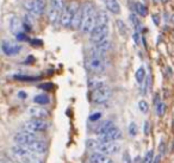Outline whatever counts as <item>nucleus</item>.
Listing matches in <instances>:
<instances>
[{
  "mask_svg": "<svg viewBox=\"0 0 174 163\" xmlns=\"http://www.w3.org/2000/svg\"><path fill=\"white\" fill-rule=\"evenodd\" d=\"M24 7L32 16H41L45 12L47 0H24Z\"/></svg>",
  "mask_w": 174,
  "mask_h": 163,
  "instance_id": "5",
  "label": "nucleus"
},
{
  "mask_svg": "<svg viewBox=\"0 0 174 163\" xmlns=\"http://www.w3.org/2000/svg\"><path fill=\"white\" fill-rule=\"evenodd\" d=\"M144 79H146V69H144V67H140L136 72V80H137V82L142 83L144 81Z\"/></svg>",
  "mask_w": 174,
  "mask_h": 163,
  "instance_id": "25",
  "label": "nucleus"
},
{
  "mask_svg": "<svg viewBox=\"0 0 174 163\" xmlns=\"http://www.w3.org/2000/svg\"><path fill=\"white\" fill-rule=\"evenodd\" d=\"M18 97H19L21 99H25L26 98V93H25V92H23V91H21V92L18 93Z\"/></svg>",
  "mask_w": 174,
  "mask_h": 163,
  "instance_id": "44",
  "label": "nucleus"
},
{
  "mask_svg": "<svg viewBox=\"0 0 174 163\" xmlns=\"http://www.w3.org/2000/svg\"><path fill=\"white\" fill-rule=\"evenodd\" d=\"M23 129L26 132H31V133H37V132H43L48 129V123L43 119H31L26 121L23 125Z\"/></svg>",
  "mask_w": 174,
  "mask_h": 163,
  "instance_id": "8",
  "label": "nucleus"
},
{
  "mask_svg": "<svg viewBox=\"0 0 174 163\" xmlns=\"http://www.w3.org/2000/svg\"><path fill=\"white\" fill-rule=\"evenodd\" d=\"M87 146L92 150H97V152L104 154L106 156H112L117 155L120 151V144L117 142H109V143H103L100 141H94V139H88L87 141Z\"/></svg>",
  "mask_w": 174,
  "mask_h": 163,
  "instance_id": "1",
  "label": "nucleus"
},
{
  "mask_svg": "<svg viewBox=\"0 0 174 163\" xmlns=\"http://www.w3.org/2000/svg\"><path fill=\"white\" fill-rule=\"evenodd\" d=\"M30 151L32 154H36V155H42L44 152L47 151V143L44 141H41V139H36L35 142L25 145Z\"/></svg>",
  "mask_w": 174,
  "mask_h": 163,
  "instance_id": "14",
  "label": "nucleus"
},
{
  "mask_svg": "<svg viewBox=\"0 0 174 163\" xmlns=\"http://www.w3.org/2000/svg\"><path fill=\"white\" fill-rule=\"evenodd\" d=\"M163 148H165V143L161 142V144H160V151L163 152Z\"/></svg>",
  "mask_w": 174,
  "mask_h": 163,
  "instance_id": "46",
  "label": "nucleus"
},
{
  "mask_svg": "<svg viewBox=\"0 0 174 163\" xmlns=\"http://www.w3.org/2000/svg\"><path fill=\"white\" fill-rule=\"evenodd\" d=\"M79 9H80V6H79V4L76 1H70L66 6L65 11L62 13V17H61V24H62V26H65V28L72 26V20H73L76 11Z\"/></svg>",
  "mask_w": 174,
  "mask_h": 163,
  "instance_id": "6",
  "label": "nucleus"
},
{
  "mask_svg": "<svg viewBox=\"0 0 174 163\" xmlns=\"http://www.w3.org/2000/svg\"><path fill=\"white\" fill-rule=\"evenodd\" d=\"M30 43H31V45H33V46H37V45H42V43H43V42H42L41 39H37V38H36V39L30 41Z\"/></svg>",
  "mask_w": 174,
  "mask_h": 163,
  "instance_id": "40",
  "label": "nucleus"
},
{
  "mask_svg": "<svg viewBox=\"0 0 174 163\" xmlns=\"http://www.w3.org/2000/svg\"><path fill=\"white\" fill-rule=\"evenodd\" d=\"M111 89L110 87L103 85L100 87L93 89V93H92V101L94 104H105L106 101H109L111 98Z\"/></svg>",
  "mask_w": 174,
  "mask_h": 163,
  "instance_id": "7",
  "label": "nucleus"
},
{
  "mask_svg": "<svg viewBox=\"0 0 174 163\" xmlns=\"http://www.w3.org/2000/svg\"><path fill=\"white\" fill-rule=\"evenodd\" d=\"M53 87H54L53 83H42V85H40V88H42V89H53Z\"/></svg>",
  "mask_w": 174,
  "mask_h": 163,
  "instance_id": "37",
  "label": "nucleus"
},
{
  "mask_svg": "<svg viewBox=\"0 0 174 163\" xmlns=\"http://www.w3.org/2000/svg\"><path fill=\"white\" fill-rule=\"evenodd\" d=\"M136 12H137L140 16H142V17H146V16L148 14L147 7H146L143 4H141V2H137V4H136Z\"/></svg>",
  "mask_w": 174,
  "mask_h": 163,
  "instance_id": "26",
  "label": "nucleus"
},
{
  "mask_svg": "<svg viewBox=\"0 0 174 163\" xmlns=\"http://www.w3.org/2000/svg\"><path fill=\"white\" fill-rule=\"evenodd\" d=\"M33 62H35V57H33V56H28V57H26V61H24L25 65H28V63H33Z\"/></svg>",
  "mask_w": 174,
  "mask_h": 163,
  "instance_id": "42",
  "label": "nucleus"
},
{
  "mask_svg": "<svg viewBox=\"0 0 174 163\" xmlns=\"http://www.w3.org/2000/svg\"><path fill=\"white\" fill-rule=\"evenodd\" d=\"M100 117H101V113L97 112V113H94V114H91V116H89V120H91V121H97Z\"/></svg>",
  "mask_w": 174,
  "mask_h": 163,
  "instance_id": "35",
  "label": "nucleus"
},
{
  "mask_svg": "<svg viewBox=\"0 0 174 163\" xmlns=\"http://www.w3.org/2000/svg\"><path fill=\"white\" fill-rule=\"evenodd\" d=\"M88 162L89 163H113L112 158L110 156H106L104 154H100V152H92L88 157Z\"/></svg>",
  "mask_w": 174,
  "mask_h": 163,
  "instance_id": "15",
  "label": "nucleus"
},
{
  "mask_svg": "<svg viewBox=\"0 0 174 163\" xmlns=\"http://www.w3.org/2000/svg\"><path fill=\"white\" fill-rule=\"evenodd\" d=\"M149 87H150V75H148L147 76V79H146V89H144V92H143L144 94L147 93V89Z\"/></svg>",
  "mask_w": 174,
  "mask_h": 163,
  "instance_id": "39",
  "label": "nucleus"
},
{
  "mask_svg": "<svg viewBox=\"0 0 174 163\" xmlns=\"http://www.w3.org/2000/svg\"><path fill=\"white\" fill-rule=\"evenodd\" d=\"M82 18H84V13H82V7H80L78 11H76L75 16L72 20V28L76 30L79 28H81V24H82Z\"/></svg>",
  "mask_w": 174,
  "mask_h": 163,
  "instance_id": "20",
  "label": "nucleus"
},
{
  "mask_svg": "<svg viewBox=\"0 0 174 163\" xmlns=\"http://www.w3.org/2000/svg\"><path fill=\"white\" fill-rule=\"evenodd\" d=\"M12 154H13V156H16L17 158H22L24 160L28 155H30V154H32V152L30 151L25 145H16V146H13L12 148Z\"/></svg>",
  "mask_w": 174,
  "mask_h": 163,
  "instance_id": "16",
  "label": "nucleus"
},
{
  "mask_svg": "<svg viewBox=\"0 0 174 163\" xmlns=\"http://www.w3.org/2000/svg\"><path fill=\"white\" fill-rule=\"evenodd\" d=\"M144 133L146 135L149 133V121H146V124H144Z\"/></svg>",
  "mask_w": 174,
  "mask_h": 163,
  "instance_id": "43",
  "label": "nucleus"
},
{
  "mask_svg": "<svg viewBox=\"0 0 174 163\" xmlns=\"http://www.w3.org/2000/svg\"><path fill=\"white\" fill-rule=\"evenodd\" d=\"M130 20H131V24L136 28V29H140V22H138V19H137V17L135 16V14H130Z\"/></svg>",
  "mask_w": 174,
  "mask_h": 163,
  "instance_id": "32",
  "label": "nucleus"
},
{
  "mask_svg": "<svg viewBox=\"0 0 174 163\" xmlns=\"http://www.w3.org/2000/svg\"><path fill=\"white\" fill-rule=\"evenodd\" d=\"M171 22L174 24V14H172V16H171Z\"/></svg>",
  "mask_w": 174,
  "mask_h": 163,
  "instance_id": "47",
  "label": "nucleus"
},
{
  "mask_svg": "<svg viewBox=\"0 0 174 163\" xmlns=\"http://www.w3.org/2000/svg\"><path fill=\"white\" fill-rule=\"evenodd\" d=\"M14 142L18 144V145H28L30 143H32L37 139L36 135L31 133V132H26V131H23V132H18L14 135L13 137Z\"/></svg>",
  "mask_w": 174,
  "mask_h": 163,
  "instance_id": "10",
  "label": "nucleus"
},
{
  "mask_svg": "<svg viewBox=\"0 0 174 163\" xmlns=\"http://www.w3.org/2000/svg\"><path fill=\"white\" fill-rule=\"evenodd\" d=\"M129 133H130V136H136L137 135V126H136L135 123H131L129 125Z\"/></svg>",
  "mask_w": 174,
  "mask_h": 163,
  "instance_id": "33",
  "label": "nucleus"
},
{
  "mask_svg": "<svg viewBox=\"0 0 174 163\" xmlns=\"http://www.w3.org/2000/svg\"><path fill=\"white\" fill-rule=\"evenodd\" d=\"M161 162V155H157L155 158H154V162L153 163H160Z\"/></svg>",
  "mask_w": 174,
  "mask_h": 163,
  "instance_id": "45",
  "label": "nucleus"
},
{
  "mask_svg": "<svg viewBox=\"0 0 174 163\" xmlns=\"http://www.w3.org/2000/svg\"><path fill=\"white\" fill-rule=\"evenodd\" d=\"M123 163H131V158L128 151H125L124 155H123Z\"/></svg>",
  "mask_w": 174,
  "mask_h": 163,
  "instance_id": "36",
  "label": "nucleus"
},
{
  "mask_svg": "<svg viewBox=\"0 0 174 163\" xmlns=\"http://www.w3.org/2000/svg\"><path fill=\"white\" fill-rule=\"evenodd\" d=\"M16 38L19 41V42H26V41H29V38H28V36L25 35L24 32L19 33L18 36H16Z\"/></svg>",
  "mask_w": 174,
  "mask_h": 163,
  "instance_id": "34",
  "label": "nucleus"
},
{
  "mask_svg": "<svg viewBox=\"0 0 174 163\" xmlns=\"http://www.w3.org/2000/svg\"><path fill=\"white\" fill-rule=\"evenodd\" d=\"M82 24H81V31L84 33H91L92 30L96 28V12H94V6L91 2H85L82 5Z\"/></svg>",
  "mask_w": 174,
  "mask_h": 163,
  "instance_id": "2",
  "label": "nucleus"
},
{
  "mask_svg": "<svg viewBox=\"0 0 174 163\" xmlns=\"http://www.w3.org/2000/svg\"><path fill=\"white\" fill-rule=\"evenodd\" d=\"M14 79L21 80V81H35L38 77L37 76H26V75H14Z\"/></svg>",
  "mask_w": 174,
  "mask_h": 163,
  "instance_id": "28",
  "label": "nucleus"
},
{
  "mask_svg": "<svg viewBox=\"0 0 174 163\" xmlns=\"http://www.w3.org/2000/svg\"><path fill=\"white\" fill-rule=\"evenodd\" d=\"M109 35V26L108 25H103V26H96L92 32L89 33V37H91V41L94 42V43H100L101 41L106 39Z\"/></svg>",
  "mask_w": 174,
  "mask_h": 163,
  "instance_id": "9",
  "label": "nucleus"
},
{
  "mask_svg": "<svg viewBox=\"0 0 174 163\" xmlns=\"http://www.w3.org/2000/svg\"><path fill=\"white\" fill-rule=\"evenodd\" d=\"M23 162H25V163H43V160H42L41 157H38V155H36V154H30V155H28V156L23 160Z\"/></svg>",
  "mask_w": 174,
  "mask_h": 163,
  "instance_id": "23",
  "label": "nucleus"
},
{
  "mask_svg": "<svg viewBox=\"0 0 174 163\" xmlns=\"http://www.w3.org/2000/svg\"><path fill=\"white\" fill-rule=\"evenodd\" d=\"M33 101L36 104H38V105H47L49 102V97L45 95V94H38V95L35 97Z\"/></svg>",
  "mask_w": 174,
  "mask_h": 163,
  "instance_id": "24",
  "label": "nucleus"
},
{
  "mask_svg": "<svg viewBox=\"0 0 174 163\" xmlns=\"http://www.w3.org/2000/svg\"><path fill=\"white\" fill-rule=\"evenodd\" d=\"M111 48V42L109 39H104L100 43H97L96 46L91 49V56H99V57H105L106 53Z\"/></svg>",
  "mask_w": 174,
  "mask_h": 163,
  "instance_id": "11",
  "label": "nucleus"
},
{
  "mask_svg": "<svg viewBox=\"0 0 174 163\" xmlns=\"http://www.w3.org/2000/svg\"><path fill=\"white\" fill-rule=\"evenodd\" d=\"M122 137V132L119 129H117L116 126L110 129L108 132L103 133V135H99V141L103 142V143H109V142H115L117 139H119Z\"/></svg>",
  "mask_w": 174,
  "mask_h": 163,
  "instance_id": "13",
  "label": "nucleus"
},
{
  "mask_svg": "<svg viewBox=\"0 0 174 163\" xmlns=\"http://www.w3.org/2000/svg\"><path fill=\"white\" fill-rule=\"evenodd\" d=\"M109 22V17L105 12H98L96 16V26H103V25H108Z\"/></svg>",
  "mask_w": 174,
  "mask_h": 163,
  "instance_id": "22",
  "label": "nucleus"
},
{
  "mask_svg": "<svg viewBox=\"0 0 174 163\" xmlns=\"http://www.w3.org/2000/svg\"><path fill=\"white\" fill-rule=\"evenodd\" d=\"M138 109H140V111H141L142 113H147V112L149 111V106H148L147 101L141 100V101L138 102Z\"/></svg>",
  "mask_w": 174,
  "mask_h": 163,
  "instance_id": "30",
  "label": "nucleus"
},
{
  "mask_svg": "<svg viewBox=\"0 0 174 163\" xmlns=\"http://www.w3.org/2000/svg\"><path fill=\"white\" fill-rule=\"evenodd\" d=\"M29 114L32 117V119H44L48 117V111L42 107L35 106L29 109Z\"/></svg>",
  "mask_w": 174,
  "mask_h": 163,
  "instance_id": "18",
  "label": "nucleus"
},
{
  "mask_svg": "<svg viewBox=\"0 0 174 163\" xmlns=\"http://www.w3.org/2000/svg\"><path fill=\"white\" fill-rule=\"evenodd\" d=\"M173 150H174V142H173Z\"/></svg>",
  "mask_w": 174,
  "mask_h": 163,
  "instance_id": "48",
  "label": "nucleus"
},
{
  "mask_svg": "<svg viewBox=\"0 0 174 163\" xmlns=\"http://www.w3.org/2000/svg\"><path fill=\"white\" fill-rule=\"evenodd\" d=\"M117 26H118V30H119L120 35H124V36L128 35V29H127V25L124 24V22H122L120 19H118L117 20Z\"/></svg>",
  "mask_w": 174,
  "mask_h": 163,
  "instance_id": "27",
  "label": "nucleus"
},
{
  "mask_svg": "<svg viewBox=\"0 0 174 163\" xmlns=\"http://www.w3.org/2000/svg\"><path fill=\"white\" fill-rule=\"evenodd\" d=\"M10 29H11V32L16 36H18L19 33L23 32V29H24V24H22V22L19 20L18 17H12L11 20H10Z\"/></svg>",
  "mask_w": 174,
  "mask_h": 163,
  "instance_id": "17",
  "label": "nucleus"
},
{
  "mask_svg": "<svg viewBox=\"0 0 174 163\" xmlns=\"http://www.w3.org/2000/svg\"><path fill=\"white\" fill-rule=\"evenodd\" d=\"M112 128H115V125H113V123L111 121V120H105V121H103V123H100L98 126L96 128V131H97V133L99 135H103V133H105V132H108L110 129H112Z\"/></svg>",
  "mask_w": 174,
  "mask_h": 163,
  "instance_id": "21",
  "label": "nucleus"
},
{
  "mask_svg": "<svg viewBox=\"0 0 174 163\" xmlns=\"http://www.w3.org/2000/svg\"><path fill=\"white\" fill-rule=\"evenodd\" d=\"M106 9L110 12L115 13V14H119L120 13V5L117 0H103Z\"/></svg>",
  "mask_w": 174,
  "mask_h": 163,
  "instance_id": "19",
  "label": "nucleus"
},
{
  "mask_svg": "<svg viewBox=\"0 0 174 163\" xmlns=\"http://www.w3.org/2000/svg\"><path fill=\"white\" fill-rule=\"evenodd\" d=\"M65 0H50V10L48 11V19L51 24L61 20L62 13L65 11Z\"/></svg>",
  "mask_w": 174,
  "mask_h": 163,
  "instance_id": "4",
  "label": "nucleus"
},
{
  "mask_svg": "<svg viewBox=\"0 0 174 163\" xmlns=\"http://www.w3.org/2000/svg\"><path fill=\"white\" fill-rule=\"evenodd\" d=\"M156 112H157V114H159L160 117L165 114V112H166V105H165V102L160 101V102L156 105Z\"/></svg>",
  "mask_w": 174,
  "mask_h": 163,
  "instance_id": "29",
  "label": "nucleus"
},
{
  "mask_svg": "<svg viewBox=\"0 0 174 163\" xmlns=\"http://www.w3.org/2000/svg\"><path fill=\"white\" fill-rule=\"evenodd\" d=\"M132 38H134V41H135V43L136 44H140V41H141V38H140V35L138 32H135L132 35Z\"/></svg>",
  "mask_w": 174,
  "mask_h": 163,
  "instance_id": "41",
  "label": "nucleus"
},
{
  "mask_svg": "<svg viewBox=\"0 0 174 163\" xmlns=\"http://www.w3.org/2000/svg\"><path fill=\"white\" fill-rule=\"evenodd\" d=\"M154 162V154H153V150L147 152L144 160H143V163H153Z\"/></svg>",
  "mask_w": 174,
  "mask_h": 163,
  "instance_id": "31",
  "label": "nucleus"
},
{
  "mask_svg": "<svg viewBox=\"0 0 174 163\" xmlns=\"http://www.w3.org/2000/svg\"><path fill=\"white\" fill-rule=\"evenodd\" d=\"M21 163H25V162H23V161H22V162H21Z\"/></svg>",
  "mask_w": 174,
  "mask_h": 163,
  "instance_id": "49",
  "label": "nucleus"
},
{
  "mask_svg": "<svg viewBox=\"0 0 174 163\" xmlns=\"http://www.w3.org/2000/svg\"><path fill=\"white\" fill-rule=\"evenodd\" d=\"M86 68L94 74H103L106 72L109 63L105 57H99V56H89L85 62Z\"/></svg>",
  "mask_w": 174,
  "mask_h": 163,
  "instance_id": "3",
  "label": "nucleus"
},
{
  "mask_svg": "<svg viewBox=\"0 0 174 163\" xmlns=\"http://www.w3.org/2000/svg\"><path fill=\"white\" fill-rule=\"evenodd\" d=\"M152 19L155 25H159V24H160V16H159V14H153Z\"/></svg>",
  "mask_w": 174,
  "mask_h": 163,
  "instance_id": "38",
  "label": "nucleus"
},
{
  "mask_svg": "<svg viewBox=\"0 0 174 163\" xmlns=\"http://www.w3.org/2000/svg\"><path fill=\"white\" fill-rule=\"evenodd\" d=\"M1 50L6 56H14L22 51V45L10 41H2L1 43Z\"/></svg>",
  "mask_w": 174,
  "mask_h": 163,
  "instance_id": "12",
  "label": "nucleus"
}]
</instances>
